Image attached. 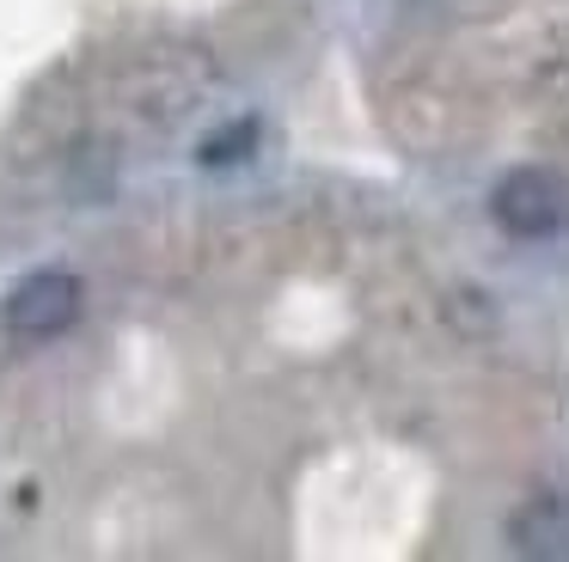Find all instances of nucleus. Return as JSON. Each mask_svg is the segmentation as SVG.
Returning <instances> with one entry per match:
<instances>
[{
  "label": "nucleus",
  "instance_id": "2",
  "mask_svg": "<svg viewBox=\"0 0 569 562\" xmlns=\"http://www.w3.org/2000/svg\"><path fill=\"white\" fill-rule=\"evenodd\" d=\"M74 318H80V281L68 275V269H43V275L19 281L13 300H7V330L26 337V342L62 337Z\"/></svg>",
  "mask_w": 569,
  "mask_h": 562
},
{
  "label": "nucleus",
  "instance_id": "3",
  "mask_svg": "<svg viewBox=\"0 0 569 562\" xmlns=\"http://www.w3.org/2000/svg\"><path fill=\"white\" fill-rule=\"evenodd\" d=\"M508 538L527 556H569V495H532L508 520Z\"/></svg>",
  "mask_w": 569,
  "mask_h": 562
},
{
  "label": "nucleus",
  "instance_id": "4",
  "mask_svg": "<svg viewBox=\"0 0 569 562\" xmlns=\"http://www.w3.org/2000/svg\"><path fill=\"white\" fill-rule=\"evenodd\" d=\"M251 147H258V122H233L227 134H214V141L202 147V165H227V159H246Z\"/></svg>",
  "mask_w": 569,
  "mask_h": 562
},
{
  "label": "nucleus",
  "instance_id": "1",
  "mask_svg": "<svg viewBox=\"0 0 569 562\" xmlns=\"http://www.w3.org/2000/svg\"><path fill=\"white\" fill-rule=\"evenodd\" d=\"M490 214L502 220V232L515 239H551L569 220V183L551 165H515L490 195Z\"/></svg>",
  "mask_w": 569,
  "mask_h": 562
}]
</instances>
